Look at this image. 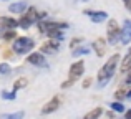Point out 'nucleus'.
Listing matches in <instances>:
<instances>
[{"instance_id":"21","label":"nucleus","mask_w":131,"mask_h":119,"mask_svg":"<svg viewBox=\"0 0 131 119\" xmlns=\"http://www.w3.org/2000/svg\"><path fill=\"white\" fill-rule=\"evenodd\" d=\"M123 2H125V7L131 12V0H123Z\"/></svg>"},{"instance_id":"3","label":"nucleus","mask_w":131,"mask_h":119,"mask_svg":"<svg viewBox=\"0 0 131 119\" xmlns=\"http://www.w3.org/2000/svg\"><path fill=\"white\" fill-rule=\"evenodd\" d=\"M118 35H119V30H118V25H116V20H110V23H108V40H110V43H116Z\"/></svg>"},{"instance_id":"22","label":"nucleus","mask_w":131,"mask_h":119,"mask_svg":"<svg viewBox=\"0 0 131 119\" xmlns=\"http://www.w3.org/2000/svg\"><path fill=\"white\" fill-rule=\"evenodd\" d=\"M13 36H15V33L13 32H8V33H5V38L8 40V38H13Z\"/></svg>"},{"instance_id":"9","label":"nucleus","mask_w":131,"mask_h":119,"mask_svg":"<svg viewBox=\"0 0 131 119\" xmlns=\"http://www.w3.org/2000/svg\"><path fill=\"white\" fill-rule=\"evenodd\" d=\"M0 25L7 27V28H15L18 23H17L13 18H7V17H5V18H0Z\"/></svg>"},{"instance_id":"23","label":"nucleus","mask_w":131,"mask_h":119,"mask_svg":"<svg viewBox=\"0 0 131 119\" xmlns=\"http://www.w3.org/2000/svg\"><path fill=\"white\" fill-rule=\"evenodd\" d=\"M126 119H131V111H128V113H126Z\"/></svg>"},{"instance_id":"20","label":"nucleus","mask_w":131,"mask_h":119,"mask_svg":"<svg viewBox=\"0 0 131 119\" xmlns=\"http://www.w3.org/2000/svg\"><path fill=\"white\" fill-rule=\"evenodd\" d=\"M85 53H88V50H86V48H81V50H77V51H75L73 55L77 56V55H85Z\"/></svg>"},{"instance_id":"14","label":"nucleus","mask_w":131,"mask_h":119,"mask_svg":"<svg viewBox=\"0 0 131 119\" xmlns=\"http://www.w3.org/2000/svg\"><path fill=\"white\" fill-rule=\"evenodd\" d=\"M111 108H113L115 111H118V113H123V111H125V108H123V104H121V103H113V104H111Z\"/></svg>"},{"instance_id":"11","label":"nucleus","mask_w":131,"mask_h":119,"mask_svg":"<svg viewBox=\"0 0 131 119\" xmlns=\"http://www.w3.org/2000/svg\"><path fill=\"white\" fill-rule=\"evenodd\" d=\"M131 70V50H129V53L125 56V60H123V63H121V71H128Z\"/></svg>"},{"instance_id":"19","label":"nucleus","mask_w":131,"mask_h":119,"mask_svg":"<svg viewBox=\"0 0 131 119\" xmlns=\"http://www.w3.org/2000/svg\"><path fill=\"white\" fill-rule=\"evenodd\" d=\"M25 84H27V81H25V80H20V81H17V84H15V89H18V88L25 86Z\"/></svg>"},{"instance_id":"12","label":"nucleus","mask_w":131,"mask_h":119,"mask_svg":"<svg viewBox=\"0 0 131 119\" xmlns=\"http://www.w3.org/2000/svg\"><path fill=\"white\" fill-rule=\"evenodd\" d=\"M101 108H96V109H93L91 113H88L86 116H85V119H96V117H100V114H101Z\"/></svg>"},{"instance_id":"18","label":"nucleus","mask_w":131,"mask_h":119,"mask_svg":"<svg viewBox=\"0 0 131 119\" xmlns=\"http://www.w3.org/2000/svg\"><path fill=\"white\" fill-rule=\"evenodd\" d=\"M2 98H3V99H13V98H15V94H13V93H7V91H3V93H2Z\"/></svg>"},{"instance_id":"24","label":"nucleus","mask_w":131,"mask_h":119,"mask_svg":"<svg viewBox=\"0 0 131 119\" xmlns=\"http://www.w3.org/2000/svg\"><path fill=\"white\" fill-rule=\"evenodd\" d=\"M126 83H131V74H129L128 78H126Z\"/></svg>"},{"instance_id":"2","label":"nucleus","mask_w":131,"mask_h":119,"mask_svg":"<svg viewBox=\"0 0 131 119\" xmlns=\"http://www.w3.org/2000/svg\"><path fill=\"white\" fill-rule=\"evenodd\" d=\"M32 48H33V42L30 38H18L13 43V50H15L17 53H27Z\"/></svg>"},{"instance_id":"1","label":"nucleus","mask_w":131,"mask_h":119,"mask_svg":"<svg viewBox=\"0 0 131 119\" xmlns=\"http://www.w3.org/2000/svg\"><path fill=\"white\" fill-rule=\"evenodd\" d=\"M118 60H119V56H118V55H113L111 58H110V60L105 63V66L100 70L98 78L101 80V84H103V83H106V81H108L110 78L113 76V73L116 71V64H118Z\"/></svg>"},{"instance_id":"25","label":"nucleus","mask_w":131,"mask_h":119,"mask_svg":"<svg viewBox=\"0 0 131 119\" xmlns=\"http://www.w3.org/2000/svg\"><path fill=\"white\" fill-rule=\"evenodd\" d=\"M126 98H128V99H131V91H129L128 94H126Z\"/></svg>"},{"instance_id":"13","label":"nucleus","mask_w":131,"mask_h":119,"mask_svg":"<svg viewBox=\"0 0 131 119\" xmlns=\"http://www.w3.org/2000/svg\"><path fill=\"white\" fill-rule=\"evenodd\" d=\"M2 119H23V111H18V113L8 114V116H3Z\"/></svg>"},{"instance_id":"5","label":"nucleus","mask_w":131,"mask_h":119,"mask_svg":"<svg viewBox=\"0 0 131 119\" xmlns=\"http://www.w3.org/2000/svg\"><path fill=\"white\" fill-rule=\"evenodd\" d=\"M131 40V22H126L125 27H123V33H121V42L125 45H128Z\"/></svg>"},{"instance_id":"6","label":"nucleus","mask_w":131,"mask_h":119,"mask_svg":"<svg viewBox=\"0 0 131 119\" xmlns=\"http://www.w3.org/2000/svg\"><path fill=\"white\" fill-rule=\"evenodd\" d=\"M28 61L32 64H37V66H45V64H47V61H45V58L40 55V53H33V55H30Z\"/></svg>"},{"instance_id":"4","label":"nucleus","mask_w":131,"mask_h":119,"mask_svg":"<svg viewBox=\"0 0 131 119\" xmlns=\"http://www.w3.org/2000/svg\"><path fill=\"white\" fill-rule=\"evenodd\" d=\"M83 70H85V64H83V61H78V63L71 64V68H70V80H71V81H75L78 76H81Z\"/></svg>"},{"instance_id":"7","label":"nucleus","mask_w":131,"mask_h":119,"mask_svg":"<svg viewBox=\"0 0 131 119\" xmlns=\"http://www.w3.org/2000/svg\"><path fill=\"white\" fill-rule=\"evenodd\" d=\"M86 15L91 17L93 22H103V20L108 18V13L106 12H86Z\"/></svg>"},{"instance_id":"10","label":"nucleus","mask_w":131,"mask_h":119,"mask_svg":"<svg viewBox=\"0 0 131 119\" xmlns=\"http://www.w3.org/2000/svg\"><path fill=\"white\" fill-rule=\"evenodd\" d=\"M25 3L23 2H20V3H12L10 5V12H13V13H23V10H25Z\"/></svg>"},{"instance_id":"8","label":"nucleus","mask_w":131,"mask_h":119,"mask_svg":"<svg viewBox=\"0 0 131 119\" xmlns=\"http://www.w3.org/2000/svg\"><path fill=\"white\" fill-rule=\"evenodd\" d=\"M58 104H60V99H58V98H53V99H51L50 103H48L47 106L43 108V113L48 114V113H51V111H55V109L58 108Z\"/></svg>"},{"instance_id":"17","label":"nucleus","mask_w":131,"mask_h":119,"mask_svg":"<svg viewBox=\"0 0 131 119\" xmlns=\"http://www.w3.org/2000/svg\"><path fill=\"white\" fill-rule=\"evenodd\" d=\"M8 71H10V66H8V64H5V63L0 64V73L5 74V73H8Z\"/></svg>"},{"instance_id":"15","label":"nucleus","mask_w":131,"mask_h":119,"mask_svg":"<svg viewBox=\"0 0 131 119\" xmlns=\"http://www.w3.org/2000/svg\"><path fill=\"white\" fill-rule=\"evenodd\" d=\"M42 50L43 51H57V45H50V43H48V45H45Z\"/></svg>"},{"instance_id":"16","label":"nucleus","mask_w":131,"mask_h":119,"mask_svg":"<svg viewBox=\"0 0 131 119\" xmlns=\"http://www.w3.org/2000/svg\"><path fill=\"white\" fill-rule=\"evenodd\" d=\"M50 36H53V38H58V40L63 38V35H61L60 32H55V30H50Z\"/></svg>"}]
</instances>
